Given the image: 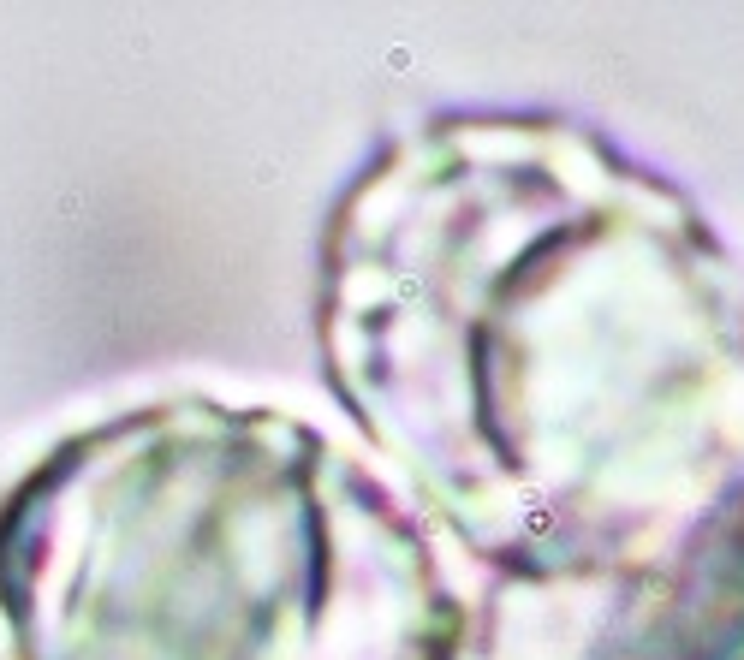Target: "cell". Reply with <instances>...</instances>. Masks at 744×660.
Here are the masks:
<instances>
[{"label": "cell", "mask_w": 744, "mask_h": 660, "mask_svg": "<svg viewBox=\"0 0 744 660\" xmlns=\"http://www.w3.org/2000/svg\"><path fill=\"white\" fill-rule=\"evenodd\" d=\"M334 393L524 583H619L744 488V286L661 173L560 113H441L334 208Z\"/></svg>", "instance_id": "obj_1"}, {"label": "cell", "mask_w": 744, "mask_h": 660, "mask_svg": "<svg viewBox=\"0 0 744 660\" xmlns=\"http://www.w3.org/2000/svg\"><path fill=\"white\" fill-rule=\"evenodd\" d=\"M24 660H459L429 529L310 423L167 398L66 440L0 512Z\"/></svg>", "instance_id": "obj_2"}, {"label": "cell", "mask_w": 744, "mask_h": 660, "mask_svg": "<svg viewBox=\"0 0 744 660\" xmlns=\"http://www.w3.org/2000/svg\"><path fill=\"white\" fill-rule=\"evenodd\" d=\"M578 660H744V488L667 559L608 583Z\"/></svg>", "instance_id": "obj_3"}]
</instances>
